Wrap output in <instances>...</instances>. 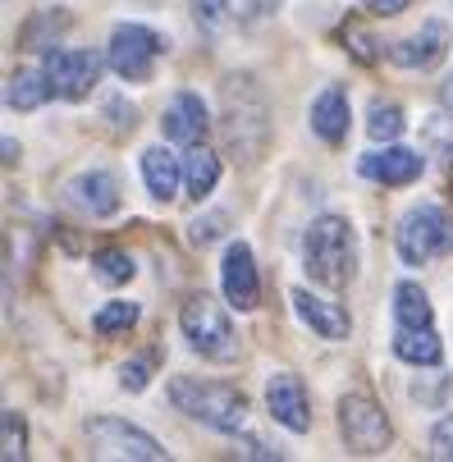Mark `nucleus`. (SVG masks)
I'll return each instance as SVG.
<instances>
[{
	"mask_svg": "<svg viewBox=\"0 0 453 462\" xmlns=\"http://www.w3.org/2000/svg\"><path fill=\"white\" fill-rule=\"evenodd\" d=\"M220 138L243 165H256L271 147V101L252 74H229L220 83Z\"/></svg>",
	"mask_w": 453,
	"mask_h": 462,
	"instance_id": "f257e3e1",
	"label": "nucleus"
},
{
	"mask_svg": "<svg viewBox=\"0 0 453 462\" xmlns=\"http://www.w3.org/2000/svg\"><path fill=\"white\" fill-rule=\"evenodd\" d=\"M302 266L316 284L344 289L357 275V234L344 216H320L302 234Z\"/></svg>",
	"mask_w": 453,
	"mask_h": 462,
	"instance_id": "f03ea898",
	"label": "nucleus"
},
{
	"mask_svg": "<svg viewBox=\"0 0 453 462\" xmlns=\"http://www.w3.org/2000/svg\"><path fill=\"white\" fill-rule=\"evenodd\" d=\"M170 393V403L192 417V421H202L211 430H225V435H238L243 421H247V393L234 389V384H220V380H202V375H174L165 384Z\"/></svg>",
	"mask_w": 453,
	"mask_h": 462,
	"instance_id": "7ed1b4c3",
	"label": "nucleus"
},
{
	"mask_svg": "<svg viewBox=\"0 0 453 462\" xmlns=\"http://www.w3.org/2000/svg\"><path fill=\"white\" fill-rule=\"evenodd\" d=\"M394 247L403 256V266H426L453 252V216L435 202H417L403 211L399 229H394Z\"/></svg>",
	"mask_w": 453,
	"mask_h": 462,
	"instance_id": "20e7f679",
	"label": "nucleus"
},
{
	"mask_svg": "<svg viewBox=\"0 0 453 462\" xmlns=\"http://www.w3.org/2000/svg\"><path fill=\"white\" fill-rule=\"evenodd\" d=\"M179 325L183 339L192 344V353H202L207 362H234L238 357V335L225 316V307L211 293H188L179 307Z\"/></svg>",
	"mask_w": 453,
	"mask_h": 462,
	"instance_id": "39448f33",
	"label": "nucleus"
},
{
	"mask_svg": "<svg viewBox=\"0 0 453 462\" xmlns=\"http://www.w3.org/2000/svg\"><path fill=\"white\" fill-rule=\"evenodd\" d=\"M165 37L152 32L147 23H119L110 32V46H106V64L115 69V79L124 83H147L156 74V60L165 55Z\"/></svg>",
	"mask_w": 453,
	"mask_h": 462,
	"instance_id": "423d86ee",
	"label": "nucleus"
},
{
	"mask_svg": "<svg viewBox=\"0 0 453 462\" xmlns=\"http://www.w3.org/2000/svg\"><path fill=\"white\" fill-rule=\"evenodd\" d=\"M339 430H344V444L362 457H375V453L390 448V421H384V412L371 393H344L339 399Z\"/></svg>",
	"mask_w": 453,
	"mask_h": 462,
	"instance_id": "0eeeda50",
	"label": "nucleus"
},
{
	"mask_svg": "<svg viewBox=\"0 0 453 462\" xmlns=\"http://www.w3.org/2000/svg\"><path fill=\"white\" fill-rule=\"evenodd\" d=\"M42 69H46L51 92L60 101H83V97H92V88L101 79V55L79 51V46H64V51H46Z\"/></svg>",
	"mask_w": 453,
	"mask_h": 462,
	"instance_id": "6e6552de",
	"label": "nucleus"
},
{
	"mask_svg": "<svg viewBox=\"0 0 453 462\" xmlns=\"http://www.w3.org/2000/svg\"><path fill=\"white\" fill-rule=\"evenodd\" d=\"M88 444H92V457H134V462H161L165 448L119 417H97L88 421Z\"/></svg>",
	"mask_w": 453,
	"mask_h": 462,
	"instance_id": "1a4fd4ad",
	"label": "nucleus"
},
{
	"mask_svg": "<svg viewBox=\"0 0 453 462\" xmlns=\"http://www.w3.org/2000/svg\"><path fill=\"white\" fill-rule=\"evenodd\" d=\"M64 202L79 207L92 220H106V216L119 211V183H115L110 170H83L79 179L64 183Z\"/></svg>",
	"mask_w": 453,
	"mask_h": 462,
	"instance_id": "9d476101",
	"label": "nucleus"
},
{
	"mask_svg": "<svg viewBox=\"0 0 453 462\" xmlns=\"http://www.w3.org/2000/svg\"><path fill=\"white\" fill-rule=\"evenodd\" d=\"M357 170L371 179V183H384V188H403V183H417L421 170H426V156L412 152V147H394L384 143V152H366L357 161Z\"/></svg>",
	"mask_w": 453,
	"mask_h": 462,
	"instance_id": "9b49d317",
	"label": "nucleus"
},
{
	"mask_svg": "<svg viewBox=\"0 0 453 462\" xmlns=\"http://www.w3.org/2000/svg\"><path fill=\"white\" fill-rule=\"evenodd\" d=\"M220 284H225L229 307H238V311H252L256 302H262V280H256V261H252V247L247 243H229L225 247Z\"/></svg>",
	"mask_w": 453,
	"mask_h": 462,
	"instance_id": "f8f14e48",
	"label": "nucleus"
},
{
	"mask_svg": "<svg viewBox=\"0 0 453 462\" xmlns=\"http://www.w3.org/2000/svg\"><path fill=\"white\" fill-rule=\"evenodd\" d=\"M266 408H271V417H275L284 430H293V435L311 430L307 389H302V380H298L293 371H280V375H271V380H266Z\"/></svg>",
	"mask_w": 453,
	"mask_h": 462,
	"instance_id": "ddd939ff",
	"label": "nucleus"
},
{
	"mask_svg": "<svg viewBox=\"0 0 453 462\" xmlns=\"http://www.w3.org/2000/svg\"><path fill=\"white\" fill-rule=\"evenodd\" d=\"M444 55H448V28L439 19H426L412 37L390 46V60L399 64V69H435Z\"/></svg>",
	"mask_w": 453,
	"mask_h": 462,
	"instance_id": "4468645a",
	"label": "nucleus"
},
{
	"mask_svg": "<svg viewBox=\"0 0 453 462\" xmlns=\"http://www.w3.org/2000/svg\"><path fill=\"white\" fill-rule=\"evenodd\" d=\"M289 302H293L298 320H302V325H311L320 339L339 344V339H348V335H353V320H348V311H344L339 302L320 298V293H311V289H293V293H289Z\"/></svg>",
	"mask_w": 453,
	"mask_h": 462,
	"instance_id": "2eb2a0df",
	"label": "nucleus"
},
{
	"mask_svg": "<svg viewBox=\"0 0 453 462\" xmlns=\"http://www.w3.org/2000/svg\"><path fill=\"white\" fill-rule=\"evenodd\" d=\"M161 128H165V138H170V143H179V147H198V143H207L211 115H207V106H202L198 92H179V97L170 101Z\"/></svg>",
	"mask_w": 453,
	"mask_h": 462,
	"instance_id": "dca6fc26",
	"label": "nucleus"
},
{
	"mask_svg": "<svg viewBox=\"0 0 453 462\" xmlns=\"http://www.w3.org/2000/svg\"><path fill=\"white\" fill-rule=\"evenodd\" d=\"M311 134L320 143H330V147H339L348 138V92L339 83H330L311 101Z\"/></svg>",
	"mask_w": 453,
	"mask_h": 462,
	"instance_id": "f3484780",
	"label": "nucleus"
},
{
	"mask_svg": "<svg viewBox=\"0 0 453 462\" xmlns=\"http://www.w3.org/2000/svg\"><path fill=\"white\" fill-rule=\"evenodd\" d=\"M143 179H147V192L156 202H174L179 188H183V161L165 147H147L143 152Z\"/></svg>",
	"mask_w": 453,
	"mask_h": 462,
	"instance_id": "a211bd4d",
	"label": "nucleus"
},
{
	"mask_svg": "<svg viewBox=\"0 0 453 462\" xmlns=\"http://www.w3.org/2000/svg\"><path fill=\"white\" fill-rule=\"evenodd\" d=\"M394 357L408 362V366H439V362H444V344H439V335H435L430 325H426V329L399 325V329H394Z\"/></svg>",
	"mask_w": 453,
	"mask_h": 462,
	"instance_id": "6ab92c4d",
	"label": "nucleus"
},
{
	"mask_svg": "<svg viewBox=\"0 0 453 462\" xmlns=\"http://www.w3.org/2000/svg\"><path fill=\"white\" fill-rule=\"evenodd\" d=\"M216 183H220V156L207 152L202 143L188 147V156H183V188H188V197H192V202H202L207 192H216Z\"/></svg>",
	"mask_w": 453,
	"mask_h": 462,
	"instance_id": "aec40b11",
	"label": "nucleus"
},
{
	"mask_svg": "<svg viewBox=\"0 0 453 462\" xmlns=\"http://www.w3.org/2000/svg\"><path fill=\"white\" fill-rule=\"evenodd\" d=\"M46 97H55L46 69H19V74H10V83H5V106H10V110H37Z\"/></svg>",
	"mask_w": 453,
	"mask_h": 462,
	"instance_id": "412c9836",
	"label": "nucleus"
},
{
	"mask_svg": "<svg viewBox=\"0 0 453 462\" xmlns=\"http://www.w3.org/2000/svg\"><path fill=\"white\" fill-rule=\"evenodd\" d=\"M60 32H69V14L64 10H42L19 28V51H46L60 42Z\"/></svg>",
	"mask_w": 453,
	"mask_h": 462,
	"instance_id": "4be33fe9",
	"label": "nucleus"
},
{
	"mask_svg": "<svg viewBox=\"0 0 453 462\" xmlns=\"http://www.w3.org/2000/svg\"><path fill=\"white\" fill-rule=\"evenodd\" d=\"M394 320L408 325V329H426V325L435 320L430 298H426L421 284H399V289H394Z\"/></svg>",
	"mask_w": 453,
	"mask_h": 462,
	"instance_id": "5701e85b",
	"label": "nucleus"
},
{
	"mask_svg": "<svg viewBox=\"0 0 453 462\" xmlns=\"http://www.w3.org/2000/svg\"><path fill=\"white\" fill-rule=\"evenodd\" d=\"M403 128H408V119H403V106H399V101H371L366 134H371L375 143H399Z\"/></svg>",
	"mask_w": 453,
	"mask_h": 462,
	"instance_id": "b1692460",
	"label": "nucleus"
},
{
	"mask_svg": "<svg viewBox=\"0 0 453 462\" xmlns=\"http://www.w3.org/2000/svg\"><path fill=\"white\" fill-rule=\"evenodd\" d=\"M134 256H128L124 247H101V252H92V275L101 280V284H110V289H119V284H128L134 280Z\"/></svg>",
	"mask_w": 453,
	"mask_h": 462,
	"instance_id": "393cba45",
	"label": "nucleus"
},
{
	"mask_svg": "<svg viewBox=\"0 0 453 462\" xmlns=\"http://www.w3.org/2000/svg\"><path fill=\"white\" fill-rule=\"evenodd\" d=\"M138 325V302H106L97 316H92V329L97 335H124V329H134Z\"/></svg>",
	"mask_w": 453,
	"mask_h": 462,
	"instance_id": "a878e982",
	"label": "nucleus"
},
{
	"mask_svg": "<svg viewBox=\"0 0 453 462\" xmlns=\"http://www.w3.org/2000/svg\"><path fill=\"white\" fill-rule=\"evenodd\" d=\"M421 143L435 156H453V115H426L421 119Z\"/></svg>",
	"mask_w": 453,
	"mask_h": 462,
	"instance_id": "bb28decb",
	"label": "nucleus"
},
{
	"mask_svg": "<svg viewBox=\"0 0 453 462\" xmlns=\"http://www.w3.org/2000/svg\"><path fill=\"white\" fill-rule=\"evenodd\" d=\"M188 5H192V19H198L207 32H216L229 19V0H188Z\"/></svg>",
	"mask_w": 453,
	"mask_h": 462,
	"instance_id": "cd10ccee",
	"label": "nucleus"
},
{
	"mask_svg": "<svg viewBox=\"0 0 453 462\" xmlns=\"http://www.w3.org/2000/svg\"><path fill=\"white\" fill-rule=\"evenodd\" d=\"M344 46H348V55H353V60H362V64H375V60H380L375 37H371V32H362V28H344Z\"/></svg>",
	"mask_w": 453,
	"mask_h": 462,
	"instance_id": "c85d7f7f",
	"label": "nucleus"
},
{
	"mask_svg": "<svg viewBox=\"0 0 453 462\" xmlns=\"http://www.w3.org/2000/svg\"><path fill=\"white\" fill-rule=\"evenodd\" d=\"M0 426H5V448H0V453H5V462H19L28 448H23V421H19V412H5V417H0Z\"/></svg>",
	"mask_w": 453,
	"mask_h": 462,
	"instance_id": "c756f323",
	"label": "nucleus"
},
{
	"mask_svg": "<svg viewBox=\"0 0 453 462\" xmlns=\"http://www.w3.org/2000/svg\"><path fill=\"white\" fill-rule=\"evenodd\" d=\"M412 399L417 403H426V408H435V403H444V393H448V375H430V380H412Z\"/></svg>",
	"mask_w": 453,
	"mask_h": 462,
	"instance_id": "7c9ffc66",
	"label": "nucleus"
},
{
	"mask_svg": "<svg viewBox=\"0 0 453 462\" xmlns=\"http://www.w3.org/2000/svg\"><path fill=\"white\" fill-rule=\"evenodd\" d=\"M147 380H152V357H138V362H124V366H119V384H124L128 393L147 389Z\"/></svg>",
	"mask_w": 453,
	"mask_h": 462,
	"instance_id": "2f4dec72",
	"label": "nucleus"
},
{
	"mask_svg": "<svg viewBox=\"0 0 453 462\" xmlns=\"http://www.w3.org/2000/svg\"><path fill=\"white\" fill-rule=\"evenodd\" d=\"M430 457L453 462V417H444V421L430 430Z\"/></svg>",
	"mask_w": 453,
	"mask_h": 462,
	"instance_id": "473e14b6",
	"label": "nucleus"
},
{
	"mask_svg": "<svg viewBox=\"0 0 453 462\" xmlns=\"http://www.w3.org/2000/svg\"><path fill=\"white\" fill-rule=\"evenodd\" d=\"M220 225H225V216H207V220H192V225H188V238L198 243V247H207L211 238H220Z\"/></svg>",
	"mask_w": 453,
	"mask_h": 462,
	"instance_id": "72a5a7b5",
	"label": "nucleus"
},
{
	"mask_svg": "<svg viewBox=\"0 0 453 462\" xmlns=\"http://www.w3.org/2000/svg\"><path fill=\"white\" fill-rule=\"evenodd\" d=\"M412 5V0H366V10L371 14H380V19H390V14H403Z\"/></svg>",
	"mask_w": 453,
	"mask_h": 462,
	"instance_id": "f704fd0d",
	"label": "nucleus"
},
{
	"mask_svg": "<svg viewBox=\"0 0 453 462\" xmlns=\"http://www.w3.org/2000/svg\"><path fill=\"white\" fill-rule=\"evenodd\" d=\"M238 453H243V457H280V453H275V448H266V444H262V439H252V435H247V439H243V444H238Z\"/></svg>",
	"mask_w": 453,
	"mask_h": 462,
	"instance_id": "c9c22d12",
	"label": "nucleus"
},
{
	"mask_svg": "<svg viewBox=\"0 0 453 462\" xmlns=\"http://www.w3.org/2000/svg\"><path fill=\"white\" fill-rule=\"evenodd\" d=\"M448 101H453V88H448Z\"/></svg>",
	"mask_w": 453,
	"mask_h": 462,
	"instance_id": "e433bc0d",
	"label": "nucleus"
},
{
	"mask_svg": "<svg viewBox=\"0 0 453 462\" xmlns=\"http://www.w3.org/2000/svg\"><path fill=\"white\" fill-rule=\"evenodd\" d=\"M448 188H453V179H448Z\"/></svg>",
	"mask_w": 453,
	"mask_h": 462,
	"instance_id": "4c0bfd02",
	"label": "nucleus"
}]
</instances>
